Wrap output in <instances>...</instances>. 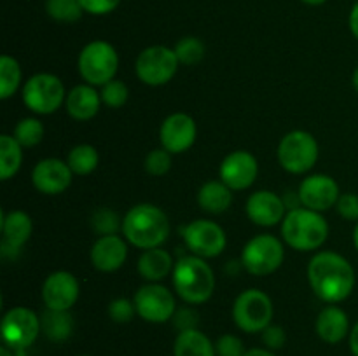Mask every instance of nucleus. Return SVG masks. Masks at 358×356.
Segmentation results:
<instances>
[{"instance_id":"nucleus-1","label":"nucleus","mask_w":358,"mask_h":356,"mask_svg":"<svg viewBox=\"0 0 358 356\" xmlns=\"http://www.w3.org/2000/svg\"><path fill=\"white\" fill-rule=\"evenodd\" d=\"M308 279L313 292L329 304L348 299L355 286V271L343 255L322 251L308 265Z\"/></svg>"},{"instance_id":"nucleus-2","label":"nucleus","mask_w":358,"mask_h":356,"mask_svg":"<svg viewBox=\"0 0 358 356\" xmlns=\"http://www.w3.org/2000/svg\"><path fill=\"white\" fill-rule=\"evenodd\" d=\"M122 234L136 248H159L170 236L166 213L154 205H136L122 218Z\"/></svg>"},{"instance_id":"nucleus-3","label":"nucleus","mask_w":358,"mask_h":356,"mask_svg":"<svg viewBox=\"0 0 358 356\" xmlns=\"http://www.w3.org/2000/svg\"><path fill=\"white\" fill-rule=\"evenodd\" d=\"M173 286L187 304H205L215 290V276L205 258L189 255L173 267Z\"/></svg>"},{"instance_id":"nucleus-4","label":"nucleus","mask_w":358,"mask_h":356,"mask_svg":"<svg viewBox=\"0 0 358 356\" xmlns=\"http://www.w3.org/2000/svg\"><path fill=\"white\" fill-rule=\"evenodd\" d=\"M282 236L297 251H313L325 243L329 225L318 212L308 208L292 209L282 223Z\"/></svg>"},{"instance_id":"nucleus-5","label":"nucleus","mask_w":358,"mask_h":356,"mask_svg":"<svg viewBox=\"0 0 358 356\" xmlns=\"http://www.w3.org/2000/svg\"><path fill=\"white\" fill-rule=\"evenodd\" d=\"M77 66H79L80 77L87 84L105 86L107 82L114 80L119 66V56L108 42L94 40L80 51Z\"/></svg>"},{"instance_id":"nucleus-6","label":"nucleus","mask_w":358,"mask_h":356,"mask_svg":"<svg viewBox=\"0 0 358 356\" xmlns=\"http://www.w3.org/2000/svg\"><path fill=\"white\" fill-rule=\"evenodd\" d=\"M233 320L236 327L247 334L266 330L273 320L271 299L261 290H245L234 300Z\"/></svg>"},{"instance_id":"nucleus-7","label":"nucleus","mask_w":358,"mask_h":356,"mask_svg":"<svg viewBox=\"0 0 358 356\" xmlns=\"http://www.w3.org/2000/svg\"><path fill=\"white\" fill-rule=\"evenodd\" d=\"M318 159V143L311 133L296 131L287 133L278 145V161L289 173H306L315 166Z\"/></svg>"},{"instance_id":"nucleus-8","label":"nucleus","mask_w":358,"mask_h":356,"mask_svg":"<svg viewBox=\"0 0 358 356\" xmlns=\"http://www.w3.org/2000/svg\"><path fill=\"white\" fill-rule=\"evenodd\" d=\"M285 250L278 237L271 234H259L245 244L241 251V264L250 274H273L282 265Z\"/></svg>"},{"instance_id":"nucleus-9","label":"nucleus","mask_w":358,"mask_h":356,"mask_svg":"<svg viewBox=\"0 0 358 356\" xmlns=\"http://www.w3.org/2000/svg\"><path fill=\"white\" fill-rule=\"evenodd\" d=\"M178 61L175 49L164 45H150L143 49L135 63V70L138 79L147 86H163L170 82L177 73Z\"/></svg>"},{"instance_id":"nucleus-10","label":"nucleus","mask_w":358,"mask_h":356,"mask_svg":"<svg viewBox=\"0 0 358 356\" xmlns=\"http://www.w3.org/2000/svg\"><path fill=\"white\" fill-rule=\"evenodd\" d=\"M65 100L63 82L52 73H37L23 86V103L31 112L49 115L58 110Z\"/></svg>"},{"instance_id":"nucleus-11","label":"nucleus","mask_w":358,"mask_h":356,"mask_svg":"<svg viewBox=\"0 0 358 356\" xmlns=\"http://www.w3.org/2000/svg\"><path fill=\"white\" fill-rule=\"evenodd\" d=\"M42 330L41 318L28 307H13L2 318L3 344L14 351L30 348Z\"/></svg>"},{"instance_id":"nucleus-12","label":"nucleus","mask_w":358,"mask_h":356,"mask_svg":"<svg viewBox=\"0 0 358 356\" xmlns=\"http://www.w3.org/2000/svg\"><path fill=\"white\" fill-rule=\"evenodd\" d=\"M185 246L192 255L201 258L217 257L226 248V232L219 223L212 220H194L182 229Z\"/></svg>"},{"instance_id":"nucleus-13","label":"nucleus","mask_w":358,"mask_h":356,"mask_svg":"<svg viewBox=\"0 0 358 356\" xmlns=\"http://www.w3.org/2000/svg\"><path fill=\"white\" fill-rule=\"evenodd\" d=\"M136 314L149 323H164L175 316V297L166 286L149 283L136 290L135 297Z\"/></svg>"},{"instance_id":"nucleus-14","label":"nucleus","mask_w":358,"mask_h":356,"mask_svg":"<svg viewBox=\"0 0 358 356\" xmlns=\"http://www.w3.org/2000/svg\"><path fill=\"white\" fill-rule=\"evenodd\" d=\"M259 173L257 159L247 150H234L220 164V181L231 191H245L255 181Z\"/></svg>"},{"instance_id":"nucleus-15","label":"nucleus","mask_w":358,"mask_h":356,"mask_svg":"<svg viewBox=\"0 0 358 356\" xmlns=\"http://www.w3.org/2000/svg\"><path fill=\"white\" fill-rule=\"evenodd\" d=\"M297 192H299L304 208L318 213L332 208L341 195L339 185L329 175H311L304 178Z\"/></svg>"},{"instance_id":"nucleus-16","label":"nucleus","mask_w":358,"mask_h":356,"mask_svg":"<svg viewBox=\"0 0 358 356\" xmlns=\"http://www.w3.org/2000/svg\"><path fill=\"white\" fill-rule=\"evenodd\" d=\"M196 122L187 114H171L161 124V145L170 154H180L191 149L196 142Z\"/></svg>"},{"instance_id":"nucleus-17","label":"nucleus","mask_w":358,"mask_h":356,"mask_svg":"<svg viewBox=\"0 0 358 356\" xmlns=\"http://www.w3.org/2000/svg\"><path fill=\"white\" fill-rule=\"evenodd\" d=\"M79 297V283L66 271H56L45 278L42 285V300L45 309L69 311Z\"/></svg>"},{"instance_id":"nucleus-18","label":"nucleus","mask_w":358,"mask_h":356,"mask_svg":"<svg viewBox=\"0 0 358 356\" xmlns=\"http://www.w3.org/2000/svg\"><path fill=\"white\" fill-rule=\"evenodd\" d=\"M31 181H34V187L42 194H62L72 184V170L62 159L49 157L35 164L31 171Z\"/></svg>"},{"instance_id":"nucleus-19","label":"nucleus","mask_w":358,"mask_h":356,"mask_svg":"<svg viewBox=\"0 0 358 356\" xmlns=\"http://www.w3.org/2000/svg\"><path fill=\"white\" fill-rule=\"evenodd\" d=\"M285 205L278 194L271 191H257L248 198L247 215L261 227H273L285 218Z\"/></svg>"},{"instance_id":"nucleus-20","label":"nucleus","mask_w":358,"mask_h":356,"mask_svg":"<svg viewBox=\"0 0 358 356\" xmlns=\"http://www.w3.org/2000/svg\"><path fill=\"white\" fill-rule=\"evenodd\" d=\"M128 257V248L117 234L100 236L91 248V262L101 272H114L121 267Z\"/></svg>"},{"instance_id":"nucleus-21","label":"nucleus","mask_w":358,"mask_h":356,"mask_svg":"<svg viewBox=\"0 0 358 356\" xmlns=\"http://www.w3.org/2000/svg\"><path fill=\"white\" fill-rule=\"evenodd\" d=\"M2 255L16 257L17 251L31 236V218L24 212L2 213Z\"/></svg>"},{"instance_id":"nucleus-22","label":"nucleus","mask_w":358,"mask_h":356,"mask_svg":"<svg viewBox=\"0 0 358 356\" xmlns=\"http://www.w3.org/2000/svg\"><path fill=\"white\" fill-rule=\"evenodd\" d=\"M101 96L91 84L76 86L66 96V112L76 121H90L100 110Z\"/></svg>"},{"instance_id":"nucleus-23","label":"nucleus","mask_w":358,"mask_h":356,"mask_svg":"<svg viewBox=\"0 0 358 356\" xmlns=\"http://www.w3.org/2000/svg\"><path fill=\"white\" fill-rule=\"evenodd\" d=\"M350 321L338 306H327L317 318V334L327 344H338L348 335Z\"/></svg>"},{"instance_id":"nucleus-24","label":"nucleus","mask_w":358,"mask_h":356,"mask_svg":"<svg viewBox=\"0 0 358 356\" xmlns=\"http://www.w3.org/2000/svg\"><path fill=\"white\" fill-rule=\"evenodd\" d=\"M173 258L163 248L143 250V253L138 258V264H136L140 276L149 283H157L164 279L173 271Z\"/></svg>"},{"instance_id":"nucleus-25","label":"nucleus","mask_w":358,"mask_h":356,"mask_svg":"<svg viewBox=\"0 0 358 356\" xmlns=\"http://www.w3.org/2000/svg\"><path fill=\"white\" fill-rule=\"evenodd\" d=\"M175 356H217L215 346L198 328L184 330L177 335L173 346Z\"/></svg>"},{"instance_id":"nucleus-26","label":"nucleus","mask_w":358,"mask_h":356,"mask_svg":"<svg viewBox=\"0 0 358 356\" xmlns=\"http://www.w3.org/2000/svg\"><path fill=\"white\" fill-rule=\"evenodd\" d=\"M233 202V192L224 181H206L198 192V205L205 212L219 215L229 209Z\"/></svg>"},{"instance_id":"nucleus-27","label":"nucleus","mask_w":358,"mask_h":356,"mask_svg":"<svg viewBox=\"0 0 358 356\" xmlns=\"http://www.w3.org/2000/svg\"><path fill=\"white\" fill-rule=\"evenodd\" d=\"M41 323L45 337L52 342H63L72 335L73 320L69 311L45 309V313L42 314Z\"/></svg>"},{"instance_id":"nucleus-28","label":"nucleus","mask_w":358,"mask_h":356,"mask_svg":"<svg viewBox=\"0 0 358 356\" xmlns=\"http://www.w3.org/2000/svg\"><path fill=\"white\" fill-rule=\"evenodd\" d=\"M21 149L23 147L14 136H0V178L2 180H9L13 175L17 173L21 161H23V150Z\"/></svg>"},{"instance_id":"nucleus-29","label":"nucleus","mask_w":358,"mask_h":356,"mask_svg":"<svg viewBox=\"0 0 358 356\" xmlns=\"http://www.w3.org/2000/svg\"><path fill=\"white\" fill-rule=\"evenodd\" d=\"M98 150L93 145H77L70 150L69 157H66V164L70 166L72 173L76 175H90L91 171L96 170L98 166Z\"/></svg>"},{"instance_id":"nucleus-30","label":"nucleus","mask_w":358,"mask_h":356,"mask_svg":"<svg viewBox=\"0 0 358 356\" xmlns=\"http://www.w3.org/2000/svg\"><path fill=\"white\" fill-rule=\"evenodd\" d=\"M21 82L20 63L10 56L3 54L0 58V98L7 100L16 93Z\"/></svg>"},{"instance_id":"nucleus-31","label":"nucleus","mask_w":358,"mask_h":356,"mask_svg":"<svg viewBox=\"0 0 358 356\" xmlns=\"http://www.w3.org/2000/svg\"><path fill=\"white\" fill-rule=\"evenodd\" d=\"M45 10L52 20L62 21V23H73L80 20L84 13L79 0H48Z\"/></svg>"},{"instance_id":"nucleus-32","label":"nucleus","mask_w":358,"mask_h":356,"mask_svg":"<svg viewBox=\"0 0 358 356\" xmlns=\"http://www.w3.org/2000/svg\"><path fill=\"white\" fill-rule=\"evenodd\" d=\"M13 136L20 142L21 147H35L44 138V126H42L38 119H21L16 124V128H14Z\"/></svg>"},{"instance_id":"nucleus-33","label":"nucleus","mask_w":358,"mask_h":356,"mask_svg":"<svg viewBox=\"0 0 358 356\" xmlns=\"http://www.w3.org/2000/svg\"><path fill=\"white\" fill-rule=\"evenodd\" d=\"M175 54L184 65H196L205 56V44L196 37H184L175 45Z\"/></svg>"},{"instance_id":"nucleus-34","label":"nucleus","mask_w":358,"mask_h":356,"mask_svg":"<svg viewBox=\"0 0 358 356\" xmlns=\"http://www.w3.org/2000/svg\"><path fill=\"white\" fill-rule=\"evenodd\" d=\"M91 225H93L94 232H98L100 236H110V234H117V230L122 229V220L112 209L100 208L94 212Z\"/></svg>"},{"instance_id":"nucleus-35","label":"nucleus","mask_w":358,"mask_h":356,"mask_svg":"<svg viewBox=\"0 0 358 356\" xmlns=\"http://www.w3.org/2000/svg\"><path fill=\"white\" fill-rule=\"evenodd\" d=\"M128 87L122 80H110L101 86V101L110 108H121L128 101Z\"/></svg>"},{"instance_id":"nucleus-36","label":"nucleus","mask_w":358,"mask_h":356,"mask_svg":"<svg viewBox=\"0 0 358 356\" xmlns=\"http://www.w3.org/2000/svg\"><path fill=\"white\" fill-rule=\"evenodd\" d=\"M171 157L170 152L164 149H154L145 157V170L152 177H163L170 171Z\"/></svg>"},{"instance_id":"nucleus-37","label":"nucleus","mask_w":358,"mask_h":356,"mask_svg":"<svg viewBox=\"0 0 358 356\" xmlns=\"http://www.w3.org/2000/svg\"><path fill=\"white\" fill-rule=\"evenodd\" d=\"M135 302H131L128 299H115L108 304V316L115 323H128V321H131L135 318Z\"/></svg>"},{"instance_id":"nucleus-38","label":"nucleus","mask_w":358,"mask_h":356,"mask_svg":"<svg viewBox=\"0 0 358 356\" xmlns=\"http://www.w3.org/2000/svg\"><path fill=\"white\" fill-rule=\"evenodd\" d=\"M217 356H245V346L236 335L226 334L219 337L215 344Z\"/></svg>"},{"instance_id":"nucleus-39","label":"nucleus","mask_w":358,"mask_h":356,"mask_svg":"<svg viewBox=\"0 0 358 356\" xmlns=\"http://www.w3.org/2000/svg\"><path fill=\"white\" fill-rule=\"evenodd\" d=\"M338 213L345 220H352V222H358V195L352 194H341L339 195L338 202H336Z\"/></svg>"},{"instance_id":"nucleus-40","label":"nucleus","mask_w":358,"mask_h":356,"mask_svg":"<svg viewBox=\"0 0 358 356\" xmlns=\"http://www.w3.org/2000/svg\"><path fill=\"white\" fill-rule=\"evenodd\" d=\"M262 342L268 349H282L287 342L285 330L282 327H276V325H269L266 330H262Z\"/></svg>"},{"instance_id":"nucleus-41","label":"nucleus","mask_w":358,"mask_h":356,"mask_svg":"<svg viewBox=\"0 0 358 356\" xmlns=\"http://www.w3.org/2000/svg\"><path fill=\"white\" fill-rule=\"evenodd\" d=\"M84 13L94 14V16H103V14L112 13L119 6L121 0H79Z\"/></svg>"},{"instance_id":"nucleus-42","label":"nucleus","mask_w":358,"mask_h":356,"mask_svg":"<svg viewBox=\"0 0 358 356\" xmlns=\"http://www.w3.org/2000/svg\"><path fill=\"white\" fill-rule=\"evenodd\" d=\"M175 325H177L180 332L191 330V328H196V325H198V316L191 309L177 311L175 313Z\"/></svg>"},{"instance_id":"nucleus-43","label":"nucleus","mask_w":358,"mask_h":356,"mask_svg":"<svg viewBox=\"0 0 358 356\" xmlns=\"http://www.w3.org/2000/svg\"><path fill=\"white\" fill-rule=\"evenodd\" d=\"M283 199V205H285V208L289 209V212H292V209H297V208H304L303 206V201H301V195L299 192H285V195H282Z\"/></svg>"},{"instance_id":"nucleus-44","label":"nucleus","mask_w":358,"mask_h":356,"mask_svg":"<svg viewBox=\"0 0 358 356\" xmlns=\"http://www.w3.org/2000/svg\"><path fill=\"white\" fill-rule=\"evenodd\" d=\"M350 30H352V34L355 35L358 40V2L353 6L352 13H350Z\"/></svg>"},{"instance_id":"nucleus-45","label":"nucleus","mask_w":358,"mask_h":356,"mask_svg":"<svg viewBox=\"0 0 358 356\" xmlns=\"http://www.w3.org/2000/svg\"><path fill=\"white\" fill-rule=\"evenodd\" d=\"M350 349H352L353 356H358V321L350 332Z\"/></svg>"},{"instance_id":"nucleus-46","label":"nucleus","mask_w":358,"mask_h":356,"mask_svg":"<svg viewBox=\"0 0 358 356\" xmlns=\"http://www.w3.org/2000/svg\"><path fill=\"white\" fill-rule=\"evenodd\" d=\"M245 356H276L275 353H271L269 349H262V348H254V349H248L245 353Z\"/></svg>"},{"instance_id":"nucleus-47","label":"nucleus","mask_w":358,"mask_h":356,"mask_svg":"<svg viewBox=\"0 0 358 356\" xmlns=\"http://www.w3.org/2000/svg\"><path fill=\"white\" fill-rule=\"evenodd\" d=\"M301 2L308 3V6H322V3H325L327 0H301Z\"/></svg>"},{"instance_id":"nucleus-48","label":"nucleus","mask_w":358,"mask_h":356,"mask_svg":"<svg viewBox=\"0 0 358 356\" xmlns=\"http://www.w3.org/2000/svg\"><path fill=\"white\" fill-rule=\"evenodd\" d=\"M0 356H14V355H13V353H10L9 346H6V344H3L2 348H0Z\"/></svg>"},{"instance_id":"nucleus-49","label":"nucleus","mask_w":358,"mask_h":356,"mask_svg":"<svg viewBox=\"0 0 358 356\" xmlns=\"http://www.w3.org/2000/svg\"><path fill=\"white\" fill-rule=\"evenodd\" d=\"M353 243H355V246H357V250H358V222H357L355 230H353Z\"/></svg>"},{"instance_id":"nucleus-50","label":"nucleus","mask_w":358,"mask_h":356,"mask_svg":"<svg viewBox=\"0 0 358 356\" xmlns=\"http://www.w3.org/2000/svg\"><path fill=\"white\" fill-rule=\"evenodd\" d=\"M353 87L358 91V68L353 72Z\"/></svg>"},{"instance_id":"nucleus-51","label":"nucleus","mask_w":358,"mask_h":356,"mask_svg":"<svg viewBox=\"0 0 358 356\" xmlns=\"http://www.w3.org/2000/svg\"><path fill=\"white\" fill-rule=\"evenodd\" d=\"M84 356H86V355H84Z\"/></svg>"}]
</instances>
